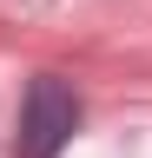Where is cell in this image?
<instances>
[{
    "mask_svg": "<svg viewBox=\"0 0 152 158\" xmlns=\"http://www.w3.org/2000/svg\"><path fill=\"white\" fill-rule=\"evenodd\" d=\"M80 132V99L66 79L40 73L20 99V158H60V145Z\"/></svg>",
    "mask_w": 152,
    "mask_h": 158,
    "instance_id": "obj_1",
    "label": "cell"
}]
</instances>
